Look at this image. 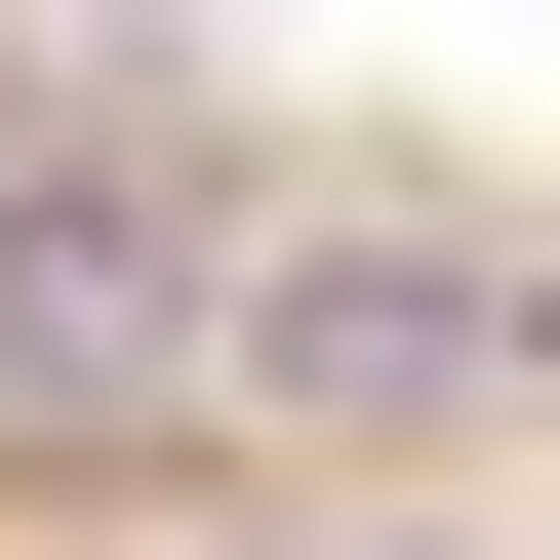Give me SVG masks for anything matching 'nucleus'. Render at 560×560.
<instances>
[{
	"label": "nucleus",
	"instance_id": "obj_1",
	"mask_svg": "<svg viewBox=\"0 0 560 560\" xmlns=\"http://www.w3.org/2000/svg\"><path fill=\"white\" fill-rule=\"evenodd\" d=\"M241 161H161V81H0V441H120V400H241Z\"/></svg>",
	"mask_w": 560,
	"mask_h": 560
},
{
	"label": "nucleus",
	"instance_id": "obj_2",
	"mask_svg": "<svg viewBox=\"0 0 560 560\" xmlns=\"http://www.w3.org/2000/svg\"><path fill=\"white\" fill-rule=\"evenodd\" d=\"M560 361V241H480V200H320V241L241 280V400H320V441H441V400Z\"/></svg>",
	"mask_w": 560,
	"mask_h": 560
},
{
	"label": "nucleus",
	"instance_id": "obj_3",
	"mask_svg": "<svg viewBox=\"0 0 560 560\" xmlns=\"http://www.w3.org/2000/svg\"><path fill=\"white\" fill-rule=\"evenodd\" d=\"M280 560H441V521H280Z\"/></svg>",
	"mask_w": 560,
	"mask_h": 560
}]
</instances>
